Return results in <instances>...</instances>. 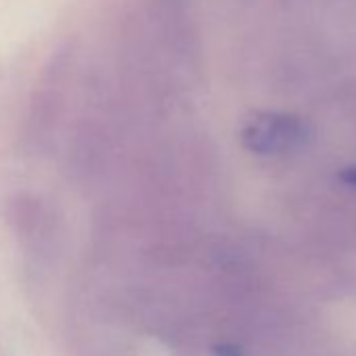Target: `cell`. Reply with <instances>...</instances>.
I'll return each instance as SVG.
<instances>
[{
    "mask_svg": "<svg viewBox=\"0 0 356 356\" xmlns=\"http://www.w3.org/2000/svg\"><path fill=\"white\" fill-rule=\"evenodd\" d=\"M214 354L216 356H243L241 348H237L235 343H218L214 348Z\"/></svg>",
    "mask_w": 356,
    "mask_h": 356,
    "instance_id": "obj_2",
    "label": "cell"
},
{
    "mask_svg": "<svg viewBox=\"0 0 356 356\" xmlns=\"http://www.w3.org/2000/svg\"><path fill=\"white\" fill-rule=\"evenodd\" d=\"M339 181L348 187H356V165H350L346 168L341 174H339Z\"/></svg>",
    "mask_w": 356,
    "mask_h": 356,
    "instance_id": "obj_3",
    "label": "cell"
},
{
    "mask_svg": "<svg viewBox=\"0 0 356 356\" xmlns=\"http://www.w3.org/2000/svg\"><path fill=\"white\" fill-rule=\"evenodd\" d=\"M306 138V122L291 113H262L256 120H252L241 132L243 147L258 155L293 151L300 145H304Z\"/></svg>",
    "mask_w": 356,
    "mask_h": 356,
    "instance_id": "obj_1",
    "label": "cell"
}]
</instances>
